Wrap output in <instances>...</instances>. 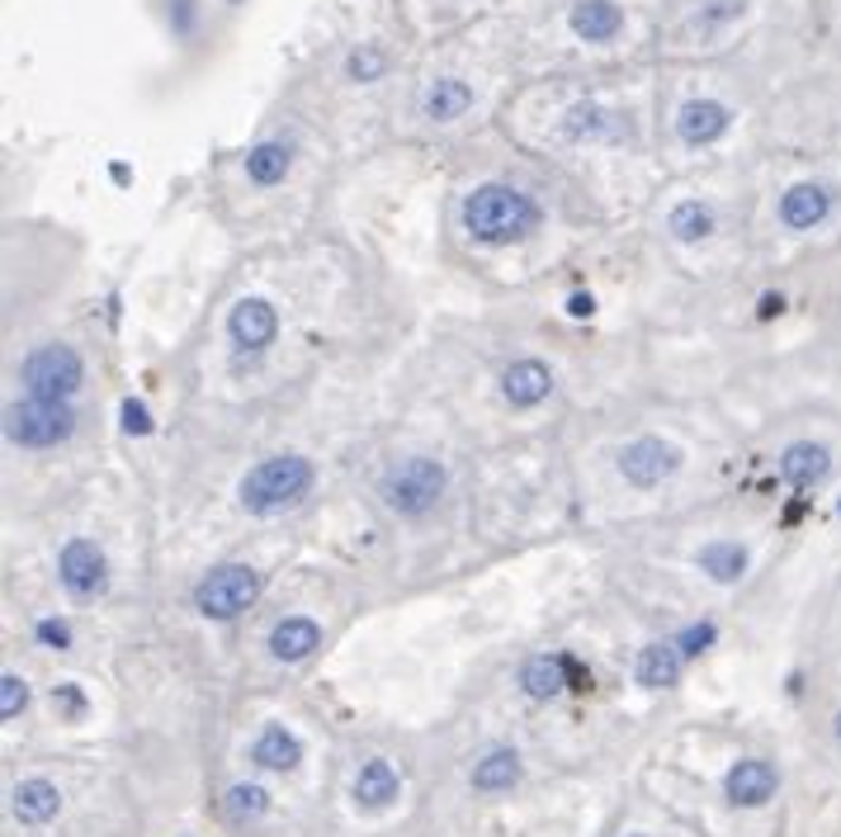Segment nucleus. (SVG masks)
<instances>
[{"label": "nucleus", "mask_w": 841, "mask_h": 837, "mask_svg": "<svg viewBox=\"0 0 841 837\" xmlns=\"http://www.w3.org/2000/svg\"><path fill=\"white\" fill-rule=\"evenodd\" d=\"M464 223L478 241L502 247V241H520L525 232H534L539 208L520 190H510V184H482L464 204Z\"/></svg>", "instance_id": "nucleus-1"}, {"label": "nucleus", "mask_w": 841, "mask_h": 837, "mask_svg": "<svg viewBox=\"0 0 841 837\" xmlns=\"http://www.w3.org/2000/svg\"><path fill=\"white\" fill-rule=\"evenodd\" d=\"M312 492V464L303 454H269L241 478V506L251 516H275V511L303 502Z\"/></svg>", "instance_id": "nucleus-2"}, {"label": "nucleus", "mask_w": 841, "mask_h": 837, "mask_svg": "<svg viewBox=\"0 0 841 837\" xmlns=\"http://www.w3.org/2000/svg\"><path fill=\"white\" fill-rule=\"evenodd\" d=\"M383 506L397 511V516H425L440 492H445V464H435L431 454H411V459L393 464L379 482Z\"/></svg>", "instance_id": "nucleus-3"}, {"label": "nucleus", "mask_w": 841, "mask_h": 837, "mask_svg": "<svg viewBox=\"0 0 841 837\" xmlns=\"http://www.w3.org/2000/svg\"><path fill=\"white\" fill-rule=\"evenodd\" d=\"M71 431H76V417L57 397H24V403H14L5 411V435L24 450H52Z\"/></svg>", "instance_id": "nucleus-4"}, {"label": "nucleus", "mask_w": 841, "mask_h": 837, "mask_svg": "<svg viewBox=\"0 0 841 837\" xmlns=\"http://www.w3.org/2000/svg\"><path fill=\"white\" fill-rule=\"evenodd\" d=\"M20 379H24L28 397H57V403H67V397L81 388L85 364H81V355L71 350V346L52 340V346H38V350L20 364Z\"/></svg>", "instance_id": "nucleus-5"}, {"label": "nucleus", "mask_w": 841, "mask_h": 837, "mask_svg": "<svg viewBox=\"0 0 841 837\" xmlns=\"http://www.w3.org/2000/svg\"><path fill=\"white\" fill-rule=\"evenodd\" d=\"M255 596H261V577H255L247 563H223L199 582L194 606L204 610L208 620H232L255 601Z\"/></svg>", "instance_id": "nucleus-6"}, {"label": "nucleus", "mask_w": 841, "mask_h": 837, "mask_svg": "<svg viewBox=\"0 0 841 837\" xmlns=\"http://www.w3.org/2000/svg\"><path fill=\"white\" fill-rule=\"evenodd\" d=\"M681 468V450L672 440H658V435H644L634 445L620 450V474L634 482V488H658L662 478H672Z\"/></svg>", "instance_id": "nucleus-7"}, {"label": "nucleus", "mask_w": 841, "mask_h": 837, "mask_svg": "<svg viewBox=\"0 0 841 837\" xmlns=\"http://www.w3.org/2000/svg\"><path fill=\"white\" fill-rule=\"evenodd\" d=\"M57 573H62V587L71 596H81V601L99 596V591H105V582H109L105 553H99L91 539H71V545L62 549V559H57Z\"/></svg>", "instance_id": "nucleus-8"}, {"label": "nucleus", "mask_w": 841, "mask_h": 837, "mask_svg": "<svg viewBox=\"0 0 841 837\" xmlns=\"http://www.w3.org/2000/svg\"><path fill=\"white\" fill-rule=\"evenodd\" d=\"M227 332H232L237 350H265L279 332V318L265 298H241L232 308V318H227Z\"/></svg>", "instance_id": "nucleus-9"}, {"label": "nucleus", "mask_w": 841, "mask_h": 837, "mask_svg": "<svg viewBox=\"0 0 841 837\" xmlns=\"http://www.w3.org/2000/svg\"><path fill=\"white\" fill-rule=\"evenodd\" d=\"M729 123H733V113H729V105H719V99H690V105L676 113V133H681V142H690V147L719 142L729 133Z\"/></svg>", "instance_id": "nucleus-10"}, {"label": "nucleus", "mask_w": 841, "mask_h": 837, "mask_svg": "<svg viewBox=\"0 0 841 837\" xmlns=\"http://www.w3.org/2000/svg\"><path fill=\"white\" fill-rule=\"evenodd\" d=\"M502 393L510 407H539L553 393V369L539 360H516L502 374Z\"/></svg>", "instance_id": "nucleus-11"}, {"label": "nucleus", "mask_w": 841, "mask_h": 837, "mask_svg": "<svg viewBox=\"0 0 841 837\" xmlns=\"http://www.w3.org/2000/svg\"><path fill=\"white\" fill-rule=\"evenodd\" d=\"M567 24H573V34L587 38V43H610L624 28V10L615 0H577L573 14H567Z\"/></svg>", "instance_id": "nucleus-12"}, {"label": "nucleus", "mask_w": 841, "mask_h": 837, "mask_svg": "<svg viewBox=\"0 0 841 837\" xmlns=\"http://www.w3.org/2000/svg\"><path fill=\"white\" fill-rule=\"evenodd\" d=\"M828 213H832V194L822 190V184H794V190H785V199H780V223L794 227V232L818 227Z\"/></svg>", "instance_id": "nucleus-13"}, {"label": "nucleus", "mask_w": 841, "mask_h": 837, "mask_svg": "<svg viewBox=\"0 0 841 837\" xmlns=\"http://www.w3.org/2000/svg\"><path fill=\"white\" fill-rule=\"evenodd\" d=\"M780 786V776H776V766L771 762H761V757H747V762H737L733 772H729V794H733V804H766L776 794Z\"/></svg>", "instance_id": "nucleus-14"}, {"label": "nucleus", "mask_w": 841, "mask_h": 837, "mask_svg": "<svg viewBox=\"0 0 841 837\" xmlns=\"http://www.w3.org/2000/svg\"><path fill=\"white\" fill-rule=\"evenodd\" d=\"M317 644H322V630L308 615H289L269 630V653H275L279 662H303Z\"/></svg>", "instance_id": "nucleus-15"}, {"label": "nucleus", "mask_w": 841, "mask_h": 837, "mask_svg": "<svg viewBox=\"0 0 841 837\" xmlns=\"http://www.w3.org/2000/svg\"><path fill=\"white\" fill-rule=\"evenodd\" d=\"M828 468H832V454L822 445H814V440H800V445H790L780 454V474H785V482H794V488H814V482L828 478Z\"/></svg>", "instance_id": "nucleus-16"}, {"label": "nucleus", "mask_w": 841, "mask_h": 837, "mask_svg": "<svg viewBox=\"0 0 841 837\" xmlns=\"http://www.w3.org/2000/svg\"><path fill=\"white\" fill-rule=\"evenodd\" d=\"M468 105H473V91H468V81H459V76H440V81H431V91L421 95V113L435 123H454L459 113H468Z\"/></svg>", "instance_id": "nucleus-17"}, {"label": "nucleus", "mask_w": 841, "mask_h": 837, "mask_svg": "<svg viewBox=\"0 0 841 837\" xmlns=\"http://www.w3.org/2000/svg\"><path fill=\"white\" fill-rule=\"evenodd\" d=\"M57 809H62V794H57L52 780L28 776L14 786V814H20V823H48L57 818Z\"/></svg>", "instance_id": "nucleus-18"}, {"label": "nucleus", "mask_w": 841, "mask_h": 837, "mask_svg": "<svg viewBox=\"0 0 841 837\" xmlns=\"http://www.w3.org/2000/svg\"><path fill=\"white\" fill-rule=\"evenodd\" d=\"M355 800H360L364 809H388L397 800V772L383 757L364 762L360 776H355Z\"/></svg>", "instance_id": "nucleus-19"}, {"label": "nucleus", "mask_w": 841, "mask_h": 837, "mask_svg": "<svg viewBox=\"0 0 841 837\" xmlns=\"http://www.w3.org/2000/svg\"><path fill=\"white\" fill-rule=\"evenodd\" d=\"M251 757L265 766V772H293L298 757H303V748H298V738L293 733H284L279 724H269V729L255 738V748H251Z\"/></svg>", "instance_id": "nucleus-20"}, {"label": "nucleus", "mask_w": 841, "mask_h": 837, "mask_svg": "<svg viewBox=\"0 0 841 837\" xmlns=\"http://www.w3.org/2000/svg\"><path fill=\"white\" fill-rule=\"evenodd\" d=\"M516 780H520V757L510 748H496L473 766V790L496 794V790H510Z\"/></svg>", "instance_id": "nucleus-21"}, {"label": "nucleus", "mask_w": 841, "mask_h": 837, "mask_svg": "<svg viewBox=\"0 0 841 837\" xmlns=\"http://www.w3.org/2000/svg\"><path fill=\"white\" fill-rule=\"evenodd\" d=\"M681 658H686V653L676 644H648L638 653V681H644V686H672L681 677Z\"/></svg>", "instance_id": "nucleus-22"}, {"label": "nucleus", "mask_w": 841, "mask_h": 837, "mask_svg": "<svg viewBox=\"0 0 841 837\" xmlns=\"http://www.w3.org/2000/svg\"><path fill=\"white\" fill-rule=\"evenodd\" d=\"M520 686H525V695H534V701H553V695L567 686L563 658H530L520 672Z\"/></svg>", "instance_id": "nucleus-23"}, {"label": "nucleus", "mask_w": 841, "mask_h": 837, "mask_svg": "<svg viewBox=\"0 0 841 837\" xmlns=\"http://www.w3.org/2000/svg\"><path fill=\"white\" fill-rule=\"evenodd\" d=\"M289 142H261V147H251L247 152V176L255 184H279L284 180V170H289Z\"/></svg>", "instance_id": "nucleus-24"}, {"label": "nucleus", "mask_w": 841, "mask_h": 837, "mask_svg": "<svg viewBox=\"0 0 841 837\" xmlns=\"http://www.w3.org/2000/svg\"><path fill=\"white\" fill-rule=\"evenodd\" d=\"M666 227H672V237H676V241H700V237L714 232V208L700 204V199H686V204H676V208H672Z\"/></svg>", "instance_id": "nucleus-25"}, {"label": "nucleus", "mask_w": 841, "mask_h": 837, "mask_svg": "<svg viewBox=\"0 0 841 837\" xmlns=\"http://www.w3.org/2000/svg\"><path fill=\"white\" fill-rule=\"evenodd\" d=\"M700 567L714 582H737V577H743V567H747V553L737 545H729V539H719V545L700 549Z\"/></svg>", "instance_id": "nucleus-26"}, {"label": "nucleus", "mask_w": 841, "mask_h": 837, "mask_svg": "<svg viewBox=\"0 0 841 837\" xmlns=\"http://www.w3.org/2000/svg\"><path fill=\"white\" fill-rule=\"evenodd\" d=\"M227 809H232L237 818H261L269 809V794L261 786H232L227 790Z\"/></svg>", "instance_id": "nucleus-27"}, {"label": "nucleus", "mask_w": 841, "mask_h": 837, "mask_svg": "<svg viewBox=\"0 0 841 837\" xmlns=\"http://www.w3.org/2000/svg\"><path fill=\"white\" fill-rule=\"evenodd\" d=\"M383 67H388V57H383L379 48H355V52H350V62H346L350 81H379V76H383Z\"/></svg>", "instance_id": "nucleus-28"}, {"label": "nucleus", "mask_w": 841, "mask_h": 837, "mask_svg": "<svg viewBox=\"0 0 841 837\" xmlns=\"http://www.w3.org/2000/svg\"><path fill=\"white\" fill-rule=\"evenodd\" d=\"M24 701H28V691H24V681L14 677V672H5L0 677V715L5 719H14L24 709Z\"/></svg>", "instance_id": "nucleus-29"}, {"label": "nucleus", "mask_w": 841, "mask_h": 837, "mask_svg": "<svg viewBox=\"0 0 841 837\" xmlns=\"http://www.w3.org/2000/svg\"><path fill=\"white\" fill-rule=\"evenodd\" d=\"M681 644V653H686V658H695V653H705L709 644H714V624H695V630H686L676 638Z\"/></svg>", "instance_id": "nucleus-30"}, {"label": "nucleus", "mask_w": 841, "mask_h": 837, "mask_svg": "<svg viewBox=\"0 0 841 837\" xmlns=\"http://www.w3.org/2000/svg\"><path fill=\"white\" fill-rule=\"evenodd\" d=\"M38 638H43L48 648H57V653L71 648V630H67L62 620H43V624H38Z\"/></svg>", "instance_id": "nucleus-31"}, {"label": "nucleus", "mask_w": 841, "mask_h": 837, "mask_svg": "<svg viewBox=\"0 0 841 837\" xmlns=\"http://www.w3.org/2000/svg\"><path fill=\"white\" fill-rule=\"evenodd\" d=\"M123 426H128V431H137V435L147 431L152 421H147V411H142V403H128V407H123Z\"/></svg>", "instance_id": "nucleus-32"}, {"label": "nucleus", "mask_w": 841, "mask_h": 837, "mask_svg": "<svg viewBox=\"0 0 841 837\" xmlns=\"http://www.w3.org/2000/svg\"><path fill=\"white\" fill-rule=\"evenodd\" d=\"M52 701H57V705H67V709H71V715H81V709H85V701H81V691H71V686H57V691H52Z\"/></svg>", "instance_id": "nucleus-33"}, {"label": "nucleus", "mask_w": 841, "mask_h": 837, "mask_svg": "<svg viewBox=\"0 0 841 837\" xmlns=\"http://www.w3.org/2000/svg\"><path fill=\"white\" fill-rule=\"evenodd\" d=\"M563 667H567V686H577V691H587V686H591V677L581 672V667H577L573 658H563Z\"/></svg>", "instance_id": "nucleus-34"}, {"label": "nucleus", "mask_w": 841, "mask_h": 837, "mask_svg": "<svg viewBox=\"0 0 841 837\" xmlns=\"http://www.w3.org/2000/svg\"><path fill=\"white\" fill-rule=\"evenodd\" d=\"M573 312H577V318H581V312H591V298H587V294H577V298H573Z\"/></svg>", "instance_id": "nucleus-35"}, {"label": "nucleus", "mask_w": 841, "mask_h": 837, "mask_svg": "<svg viewBox=\"0 0 841 837\" xmlns=\"http://www.w3.org/2000/svg\"><path fill=\"white\" fill-rule=\"evenodd\" d=\"M837 738H841V715H837Z\"/></svg>", "instance_id": "nucleus-36"}]
</instances>
